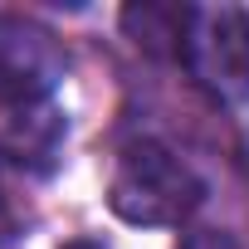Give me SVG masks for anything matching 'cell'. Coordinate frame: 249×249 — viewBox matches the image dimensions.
Wrapping results in <instances>:
<instances>
[{"label":"cell","instance_id":"1","mask_svg":"<svg viewBox=\"0 0 249 249\" xmlns=\"http://www.w3.org/2000/svg\"><path fill=\"white\" fill-rule=\"evenodd\" d=\"M205 200V181L161 142H127L107 176V205L127 225H181Z\"/></svg>","mask_w":249,"mask_h":249},{"label":"cell","instance_id":"2","mask_svg":"<svg viewBox=\"0 0 249 249\" xmlns=\"http://www.w3.org/2000/svg\"><path fill=\"white\" fill-rule=\"evenodd\" d=\"M186 73L215 103L249 98V10L244 5H191L181 54Z\"/></svg>","mask_w":249,"mask_h":249},{"label":"cell","instance_id":"3","mask_svg":"<svg viewBox=\"0 0 249 249\" xmlns=\"http://www.w3.org/2000/svg\"><path fill=\"white\" fill-rule=\"evenodd\" d=\"M69 49L54 30H44L30 15L0 10V107H44V98L64 83Z\"/></svg>","mask_w":249,"mask_h":249},{"label":"cell","instance_id":"4","mask_svg":"<svg viewBox=\"0 0 249 249\" xmlns=\"http://www.w3.org/2000/svg\"><path fill=\"white\" fill-rule=\"evenodd\" d=\"M186 15H191V5H127V10H122V25H127V35L137 44H147V49L181 54Z\"/></svg>","mask_w":249,"mask_h":249},{"label":"cell","instance_id":"5","mask_svg":"<svg viewBox=\"0 0 249 249\" xmlns=\"http://www.w3.org/2000/svg\"><path fill=\"white\" fill-rule=\"evenodd\" d=\"M54 147H59V112H49V107L20 112V132L10 137V161L15 166H35V161L49 166Z\"/></svg>","mask_w":249,"mask_h":249},{"label":"cell","instance_id":"6","mask_svg":"<svg viewBox=\"0 0 249 249\" xmlns=\"http://www.w3.org/2000/svg\"><path fill=\"white\" fill-rule=\"evenodd\" d=\"M20 234V200H15V186H10V166L0 157V249Z\"/></svg>","mask_w":249,"mask_h":249},{"label":"cell","instance_id":"7","mask_svg":"<svg viewBox=\"0 0 249 249\" xmlns=\"http://www.w3.org/2000/svg\"><path fill=\"white\" fill-rule=\"evenodd\" d=\"M64 249H103V244H93V239H73V244H64Z\"/></svg>","mask_w":249,"mask_h":249}]
</instances>
